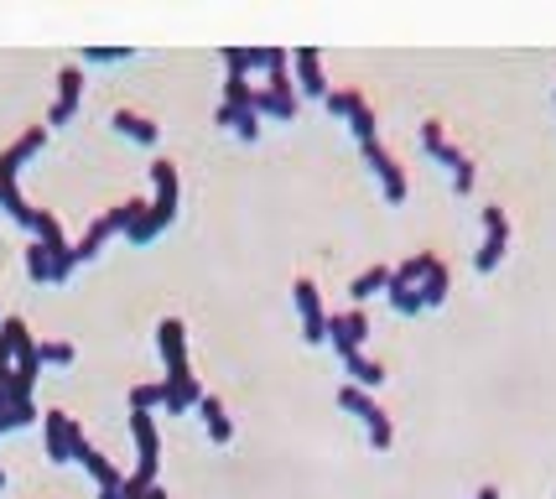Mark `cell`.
Returning <instances> with one entry per match:
<instances>
[{
  "mask_svg": "<svg viewBox=\"0 0 556 499\" xmlns=\"http://www.w3.org/2000/svg\"><path fill=\"white\" fill-rule=\"evenodd\" d=\"M339 406L364 427L369 448H375V452H390V442H395V427H390V416L380 411V406H375V396H369V390H359V385H339Z\"/></svg>",
  "mask_w": 556,
  "mask_h": 499,
  "instance_id": "cell-3",
  "label": "cell"
},
{
  "mask_svg": "<svg viewBox=\"0 0 556 499\" xmlns=\"http://www.w3.org/2000/svg\"><path fill=\"white\" fill-rule=\"evenodd\" d=\"M130 48H84L78 52V68H104V63H130Z\"/></svg>",
  "mask_w": 556,
  "mask_h": 499,
  "instance_id": "cell-28",
  "label": "cell"
},
{
  "mask_svg": "<svg viewBox=\"0 0 556 499\" xmlns=\"http://www.w3.org/2000/svg\"><path fill=\"white\" fill-rule=\"evenodd\" d=\"M364 338H369V317H364V308H349V312H328V344L343 354H359Z\"/></svg>",
  "mask_w": 556,
  "mask_h": 499,
  "instance_id": "cell-13",
  "label": "cell"
},
{
  "mask_svg": "<svg viewBox=\"0 0 556 499\" xmlns=\"http://www.w3.org/2000/svg\"><path fill=\"white\" fill-rule=\"evenodd\" d=\"M291 89H296V99L307 95V99H328V78H323V52L317 48H296L291 52Z\"/></svg>",
  "mask_w": 556,
  "mask_h": 499,
  "instance_id": "cell-11",
  "label": "cell"
},
{
  "mask_svg": "<svg viewBox=\"0 0 556 499\" xmlns=\"http://www.w3.org/2000/svg\"><path fill=\"white\" fill-rule=\"evenodd\" d=\"M130 442H136V474H130V484H136V489H156V469H162V432H156V416L130 411Z\"/></svg>",
  "mask_w": 556,
  "mask_h": 499,
  "instance_id": "cell-5",
  "label": "cell"
},
{
  "mask_svg": "<svg viewBox=\"0 0 556 499\" xmlns=\"http://www.w3.org/2000/svg\"><path fill=\"white\" fill-rule=\"evenodd\" d=\"M261 120H296V89H291V73H270L266 89H255L250 104Z\"/></svg>",
  "mask_w": 556,
  "mask_h": 499,
  "instance_id": "cell-10",
  "label": "cell"
},
{
  "mask_svg": "<svg viewBox=\"0 0 556 499\" xmlns=\"http://www.w3.org/2000/svg\"><path fill=\"white\" fill-rule=\"evenodd\" d=\"M89 437H84V427L73 422L68 411H42V452H48L52 469H68V463H78V448H84Z\"/></svg>",
  "mask_w": 556,
  "mask_h": 499,
  "instance_id": "cell-4",
  "label": "cell"
},
{
  "mask_svg": "<svg viewBox=\"0 0 556 499\" xmlns=\"http://www.w3.org/2000/svg\"><path fill=\"white\" fill-rule=\"evenodd\" d=\"M141 499H167V495H162V489H146V495Z\"/></svg>",
  "mask_w": 556,
  "mask_h": 499,
  "instance_id": "cell-34",
  "label": "cell"
},
{
  "mask_svg": "<svg viewBox=\"0 0 556 499\" xmlns=\"http://www.w3.org/2000/svg\"><path fill=\"white\" fill-rule=\"evenodd\" d=\"M473 183H479V166L463 157V162L453 166V192H458V198H468V192H473Z\"/></svg>",
  "mask_w": 556,
  "mask_h": 499,
  "instance_id": "cell-32",
  "label": "cell"
},
{
  "mask_svg": "<svg viewBox=\"0 0 556 499\" xmlns=\"http://www.w3.org/2000/svg\"><path fill=\"white\" fill-rule=\"evenodd\" d=\"M359 151H364V166L375 172L380 192H386V203H390V209H401V203H406V192H412V183H406V166L395 162V157H390L380 141H375V146H359Z\"/></svg>",
  "mask_w": 556,
  "mask_h": 499,
  "instance_id": "cell-7",
  "label": "cell"
},
{
  "mask_svg": "<svg viewBox=\"0 0 556 499\" xmlns=\"http://www.w3.org/2000/svg\"><path fill=\"white\" fill-rule=\"evenodd\" d=\"M432 265H437V255H412V261H401L395 271H390V286H406V291H416V282H421Z\"/></svg>",
  "mask_w": 556,
  "mask_h": 499,
  "instance_id": "cell-25",
  "label": "cell"
},
{
  "mask_svg": "<svg viewBox=\"0 0 556 499\" xmlns=\"http://www.w3.org/2000/svg\"><path fill=\"white\" fill-rule=\"evenodd\" d=\"M130 411H146V416H156V411H162V381L130 385Z\"/></svg>",
  "mask_w": 556,
  "mask_h": 499,
  "instance_id": "cell-27",
  "label": "cell"
},
{
  "mask_svg": "<svg viewBox=\"0 0 556 499\" xmlns=\"http://www.w3.org/2000/svg\"><path fill=\"white\" fill-rule=\"evenodd\" d=\"M22 265H26V282L31 286H52V250L42 245V239H26Z\"/></svg>",
  "mask_w": 556,
  "mask_h": 499,
  "instance_id": "cell-22",
  "label": "cell"
},
{
  "mask_svg": "<svg viewBox=\"0 0 556 499\" xmlns=\"http://www.w3.org/2000/svg\"><path fill=\"white\" fill-rule=\"evenodd\" d=\"M78 463H84V474L94 478V489H121V484H125V474L94 448V442H84V448H78Z\"/></svg>",
  "mask_w": 556,
  "mask_h": 499,
  "instance_id": "cell-18",
  "label": "cell"
},
{
  "mask_svg": "<svg viewBox=\"0 0 556 499\" xmlns=\"http://www.w3.org/2000/svg\"><path fill=\"white\" fill-rule=\"evenodd\" d=\"M110 130L115 136H125V141H136V146H156L162 141V125L151 115H136V110H115L110 115Z\"/></svg>",
  "mask_w": 556,
  "mask_h": 499,
  "instance_id": "cell-16",
  "label": "cell"
},
{
  "mask_svg": "<svg viewBox=\"0 0 556 499\" xmlns=\"http://www.w3.org/2000/svg\"><path fill=\"white\" fill-rule=\"evenodd\" d=\"M386 282H390V265H369V271H359V276H354V286H349V302H354V308H364L369 297H386Z\"/></svg>",
  "mask_w": 556,
  "mask_h": 499,
  "instance_id": "cell-24",
  "label": "cell"
},
{
  "mask_svg": "<svg viewBox=\"0 0 556 499\" xmlns=\"http://www.w3.org/2000/svg\"><path fill=\"white\" fill-rule=\"evenodd\" d=\"M447 286H453V276H447V265L437 261L421 282H416V302H421V312H437L442 302H447Z\"/></svg>",
  "mask_w": 556,
  "mask_h": 499,
  "instance_id": "cell-21",
  "label": "cell"
},
{
  "mask_svg": "<svg viewBox=\"0 0 556 499\" xmlns=\"http://www.w3.org/2000/svg\"><path fill=\"white\" fill-rule=\"evenodd\" d=\"M421 151H427L437 166H447V172L463 162V151L447 141V136H442V125H437V120H421Z\"/></svg>",
  "mask_w": 556,
  "mask_h": 499,
  "instance_id": "cell-19",
  "label": "cell"
},
{
  "mask_svg": "<svg viewBox=\"0 0 556 499\" xmlns=\"http://www.w3.org/2000/svg\"><path fill=\"white\" fill-rule=\"evenodd\" d=\"M214 125H218V130H235L240 141H261V125H266V120L255 115V110H229V104H218Z\"/></svg>",
  "mask_w": 556,
  "mask_h": 499,
  "instance_id": "cell-20",
  "label": "cell"
},
{
  "mask_svg": "<svg viewBox=\"0 0 556 499\" xmlns=\"http://www.w3.org/2000/svg\"><path fill=\"white\" fill-rule=\"evenodd\" d=\"M0 489H5V469H0Z\"/></svg>",
  "mask_w": 556,
  "mask_h": 499,
  "instance_id": "cell-35",
  "label": "cell"
},
{
  "mask_svg": "<svg viewBox=\"0 0 556 499\" xmlns=\"http://www.w3.org/2000/svg\"><path fill=\"white\" fill-rule=\"evenodd\" d=\"M224 104L229 110H250L255 104V84L250 78H224Z\"/></svg>",
  "mask_w": 556,
  "mask_h": 499,
  "instance_id": "cell-31",
  "label": "cell"
},
{
  "mask_svg": "<svg viewBox=\"0 0 556 499\" xmlns=\"http://www.w3.org/2000/svg\"><path fill=\"white\" fill-rule=\"evenodd\" d=\"M37 359H42V370H68L78 354H73V344L52 338V344H37Z\"/></svg>",
  "mask_w": 556,
  "mask_h": 499,
  "instance_id": "cell-29",
  "label": "cell"
},
{
  "mask_svg": "<svg viewBox=\"0 0 556 499\" xmlns=\"http://www.w3.org/2000/svg\"><path fill=\"white\" fill-rule=\"evenodd\" d=\"M479 219H484V245L473 250V271L489 276V271H500V261H505V250H509V219L500 203H489Z\"/></svg>",
  "mask_w": 556,
  "mask_h": 499,
  "instance_id": "cell-9",
  "label": "cell"
},
{
  "mask_svg": "<svg viewBox=\"0 0 556 499\" xmlns=\"http://www.w3.org/2000/svg\"><path fill=\"white\" fill-rule=\"evenodd\" d=\"M78 99H84V68H78V63H68V68L58 73V99H52V110H48V130L73 125V115H78Z\"/></svg>",
  "mask_w": 556,
  "mask_h": 499,
  "instance_id": "cell-14",
  "label": "cell"
},
{
  "mask_svg": "<svg viewBox=\"0 0 556 499\" xmlns=\"http://www.w3.org/2000/svg\"><path fill=\"white\" fill-rule=\"evenodd\" d=\"M48 146V125H31V130H22L16 141L0 151V209L16 219L22 229H31V219H37V209L22 198V166L37 157Z\"/></svg>",
  "mask_w": 556,
  "mask_h": 499,
  "instance_id": "cell-2",
  "label": "cell"
},
{
  "mask_svg": "<svg viewBox=\"0 0 556 499\" xmlns=\"http://www.w3.org/2000/svg\"><path fill=\"white\" fill-rule=\"evenodd\" d=\"M156 354H162V375L193 370V364H188V323H182V317H162V328H156Z\"/></svg>",
  "mask_w": 556,
  "mask_h": 499,
  "instance_id": "cell-12",
  "label": "cell"
},
{
  "mask_svg": "<svg viewBox=\"0 0 556 499\" xmlns=\"http://www.w3.org/2000/svg\"><path fill=\"white\" fill-rule=\"evenodd\" d=\"M468 499H500V489H494V484H484L479 495H468Z\"/></svg>",
  "mask_w": 556,
  "mask_h": 499,
  "instance_id": "cell-33",
  "label": "cell"
},
{
  "mask_svg": "<svg viewBox=\"0 0 556 499\" xmlns=\"http://www.w3.org/2000/svg\"><path fill=\"white\" fill-rule=\"evenodd\" d=\"M136 203H141V198H130V203H115L110 214H99L94 224H89V235L73 245V261H78V265H84V261H99V250H104V245H110L115 235H125V224H130V214H136Z\"/></svg>",
  "mask_w": 556,
  "mask_h": 499,
  "instance_id": "cell-6",
  "label": "cell"
},
{
  "mask_svg": "<svg viewBox=\"0 0 556 499\" xmlns=\"http://www.w3.org/2000/svg\"><path fill=\"white\" fill-rule=\"evenodd\" d=\"M323 104H328V115H333V120H349L364 104V95H359V89H328V99H323Z\"/></svg>",
  "mask_w": 556,
  "mask_h": 499,
  "instance_id": "cell-30",
  "label": "cell"
},
{
  "mask_svg": "<svg viewBox=\"0 0 556 499\" xmlns=\"http://www.w3.org/2000/svg\"><path fill=\"white\" fill-rule=\"evenodd\" d=\"M151 203H136V214L125 224V239L130 245H151L156 235H167L177 214H182V177L172 162H151Z\"/></svg>",
  "mask_w": 556,
  "mask_h": 499,
  "instance_id": "cell-1",
  "label": "cell"
},
{
  "mask_svg": "<svg viewBox=\"0 0 556 499\" xmlns=\"http://www.w3.org/2000/svg\"><path fill=\"white\" fill-rule=\"evenodd\" d=\"M198 416H203V432H208L214 448H229V442H235V422H229V411H224L218 396H203V401H198Z\"/></svg>",
  "mask_w": 556,
  "mask_h": 499,
  "instance_id": "cell-17",
  "label": "cell"
},
{
  "mask_svg": "<svg viewBox=\"0 0 556 499\" xmlns=\"http://www.w3.org/2000/svg\"><path fill=\"white\" fill-rule=\"evenodd\" d=\"M0 317H5V312H0Z\"/></svg>",
  "mask_w": 556,
  "mask_h": 499,
  "instance_id": "cell-36",
  "label": "cell"
},
{
  "mask_svg": "<svg viewBox=\"0 0 556 499\" xmlns=\"http://www.w3.org/2000/svg\"><path fill=\"white\" fill-rule=\"evenodd\" d=\"M349 130H354V141H359V146L380 141V120H375V110H369V104H359V110L349 115Z\"/></svg>",
  "mask_w": 556,
  "mask_h": 499,
  "instance_id": "cell-26",
  "label": "cell"
},
{
  "mask_svg": "<svg viewBox=\"0 0 556 499\" xmlns=\"http://www.w3.org/2000/svg\"><path fill=\"white\" fill-rule=\"evenodd\" d=\"M343 375H349V385H359V390H375V385H386V370L375 364V359L364 354H343Z\"/></svg>",
  "mask_w": 556,
  "mask_h": 499,
  "instance_id": "cell-23",
  "label": "cell"
},
{
  "mask_svg": "<svg viewBox=\"0 0 556 499\" xmlns=\"http://www.w3.org/2000/svg\"><path fill=\"white\" fill-rule=\"evenodd\" d=\"M198 401H203V381L193 370L162 375V416H188V411H198Z\"/></svg>",
  "mask_w": 556,
  "mask_h": 499,
  "instance_id": "cell-15",
  "label": "cell"
},
{
  "mask_svg": "<svg viewBox=\"0 0 556 499\" xmlns=\"http://www.w3.org/2000/svg\"><path fill=\"white\" fill-rule=\"evenodd\" d=\"M291 302H296V317H302V338L307 344H328V308H323V291H317L313 276H296Z\"/></svg>",
  "mask_w": 556,
  "mask_h": 499,
  "instance_id": "cell-8",
  "label": "cell"
}]
</instances>
